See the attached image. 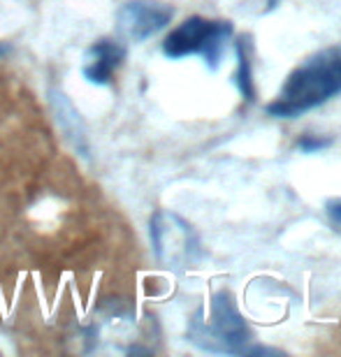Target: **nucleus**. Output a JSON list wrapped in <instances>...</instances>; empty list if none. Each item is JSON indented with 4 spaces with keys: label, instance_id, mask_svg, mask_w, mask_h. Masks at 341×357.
I'll return each mask as SVG.
<instances>
[{
    "label": "nucleus",
    "instance_id": "2",
    "mask_svg": "<svg viewBox=\"0 0 341 357\" xmlns=\"http://www.w3.org/2000/svg\"><path fill=\"white\" fill-rule=\"evenodd\" d=\"M188 339L197 348L209 353L225 355H258L272 353L267 348L253 346V332L244 316L239 313L237 304L230 292H216L204 306L193 316L188 325Z\"/></svg>",
    "mask_w": 341,
    "mask_h": 357
},
{
    "label": "nucleus",
    "instance_id": "7",
    "mask_svg": "<svg viewBox=\"0 0 341 357\" xmlns=\"http://www.w3.org/2000/svg\"><path fill=\"white\" fill-rule=\"evenodd\" d=\"M126 59V49L114 40H98L93 47L86 52L84 59V77L91 84L105 86L114 79L116 70Z\"/></svg>",
    "mask_w": 341,
    "mask_h": 357
},
{
    "label": "nucleus",
    "instance_id": "6",
    "mask_svg": "<svg viewBox=\"0 0 341 357\" xmlns=\"http://www.w3.org/2000/svg\"><path fill=\"white\" fill-rule=\"evenodd\" d=\"M172 10L162 3H151V0H132L126 3L116 14V28L121 38L130 42H142L162 31L172 21Z\"/></svg>",
    "mask_w": 341,
    "mask_h": 357
},
{
    "label": "nucleus",
    "instance_id": "1",
    "mask_svg": "<svg viewBox=\"0 0 341 357\" xmlns=\"http://www.w3.org/2000/svg\"><path fill=\"white\" fill-rule=\"evenodd\" d=\"M341 93V45L309 56L288 75L267 114L279 119L302 116Z\"/></svg>",
    "mask_w": 341,
    "mask_h": 357
},
{
    "label": "nucleus",
    "instance_id": "11",
    "mask_svg": "<svg viewBox=\"0 0 341 357\" xmlns=\"http://www.w3.org/2000/svg\"><path fill=\"white\" fill-rule=\"evenodd\" d=\"M279 3H281V0H267V12H269V10H274V7L279 5Z\"/></svg>",
    "mask_w": 341,
    "mask_h": 357
},
{
    "label": "nucleus",
    "instance_id": "9",
    "mask_svg": "<svg viewBox=\"0 0 341 357\" xmlns=\"http://www.w3.org/2000/svg\"><path fill=\"white\" fill-rule=\"evenodd\" d=\"M330 144V139H325V137H316V135H304V137L297 142V146L302 149V151H309V153H314V151H321V149H325Z\"/></svg>",
    "mask_w": 341,
    "mask_h": 357
},
{
    "label": "nucleus",
    "instance_id": "5",
    "mask_svg": "<svg viewBox=\"0 0 341 357\" xmlns=\"http://www.w3.org/2000/svg\"><path fill=\"white\" fill-rule=\"evenodd\" d=\"M153 253L162 267L183 271L200 260V239L181 216L172 211H158L151 218Z\"/></svg>",
    "mask_w": 341,
    "mask_h": 357
},
{
    "label": "nucleus",
    "instance_id": "4",
    "mask_svg": "<svg viewBox=\"0 0 341 357\" xmlns=\"http://www.w3.org/2000/svg\"><path fill=\"white\" fill-rule=\"evenodd\" d=\"M91 353H149L142 346V332L135 311L123 302L112 299L96 313L86 332Z\"/></svg>",
    "mask_w": 341,
    "mask_h": 357
},
{
    "label": "nucleus",
    "instance_id": "8",
    "mask_svg": "<svg viewBox=\"0 0 341 357\" xmlns=\"http://www.w3.org/2000/svg\"><path fill=\"white\" fill-rule=\"evenodd\" d=\"M237 75H234V82H237V89L239 93L244 96V100H251L255 98V91H253V73H251V61H248V52H246V45L244 40L237 42Z\"/></svg>",
    "mask_w": 341,
    "mask_h": 357
},
{
    "label": "nucleus",
    "instance_id": "3",
    "mask_svg": "<svg viewBox=\"0 0 341 357\" xmlns=\"http://www.w3.org/2000/svg\"><path fill=\"white\" fill-rule=\"evenodd\" d=\"M232 33L234 31L230 21L190 17L167 35L162 42V52L167 59L174 61L186 59V56H200L211 70H216Z\"/></svg>",
    "mask_w": 341,
    "mask_h": 357
},
{
    "label": "nucleus",
    "instance_id": "10",
    "mask_svg": "<svg viewBox=\"0 0 341 357\" xmlns=\"http://www.w3.org/2000/svg\"><path fill=\"white\" fill-rule=\"evenodd\" d=\"M325 213H328L332 227L341 232V199H330V202L325 204Z\"/></svg>",
    "mask_w": 341,
    "mask_h": 357
},
{
    "label": "nucleus",
    "instance_id": "12",
    "mask_svg": "<svg viewBox=\"0 0 341 357\" xmlns=\"http://www.w3.org/2000/svg\"><path fill=\"white\" fill-rule=\"evenodd\" d=\"M5 52H7V47H5V45H0V56H5Z\"/></svg>",
    "mask_w": 341,
    "mask_h": 357
}]
</instances>
